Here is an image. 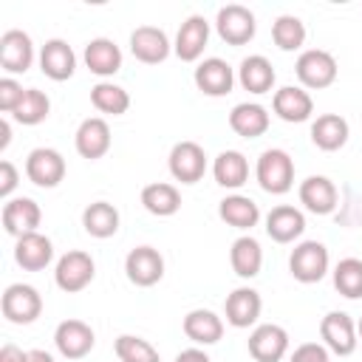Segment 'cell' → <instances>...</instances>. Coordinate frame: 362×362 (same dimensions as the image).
Wrapping results in <instances>:
<instances>
[{
    "label": "cell",
    "instance_id": "1",
    "mask_svg": "<svg viewBox=\"0 0 362 362\" xmlns=\"http://www.w3.org/2000/svg\"><path fill=\"white\" fill-rule=\"evenodd\" d=\"M255 178H257L263 192L286 195L294 187V161H291V156L280 147L263 150L260 158H257V167H255Z\"/></svg>",
    "mask_w": 362,
    "mask_h": 362
},
{
    "label": "cell",
    "instance_id": "2",
    "mask_svg": "<svg viewBox=\"0 0 362 362\" xmlns=\"http://www.w3.org/2000/svg\"><path fill=\"white\" fill-rule=\"evenodd\" d=\"M328 263H331L328 249L320 240H303L294 246L288 257V272L300 283H320L328 274Z\"/></svg>",
    "mask_w": 362,
    "mask_h": 362
},
{
    "label": "cell",
    "instance_id": "3",
    "mask_svg": "<svg viewBox=\"0 0 362 362\" xmlns=\"http://www.w3.org/2000/svg\"><path fill=\"white\" fill-rule=\"evenodd\" d=\"M93 274H96L93 257H90L88 252H82V249H71V252H65V255L57 260L54 283H57L62 291L76 294V291H82V288L90 286Z\"/></svg>",
    "mask_w": 362,
    "mask_h": 362
},
{
    "label": "cell",
    "instance_id": "4",
    "mask_svg": "<svg viewBox=\"0 0 362 362\" xmlns=\"http://www.w3.org/2000/svg\"><path fill=\"white\" fill-rule=\"evenodd\" d=\"M294 71H297V79H300L303 88L322 90V88L334 85L339 68H337L334 54H328V51H322V48H308V51H303V54L297 57Z\"/></svg>",
    "mask_w": 362,
    "mask_h": 362
},
{
    "label": "cell",
    "instance_id": "5",
    "mask_svg": "<svg viewBox=\"0 0 362 362\" xmlns=\"http://www.w3.org/2000/svg\"><path fill=\"white\" fill-rule=\"evenodd\" d=\"M0 308H3V317L14 325H28L34 322L40 314H42V297L34 286L28 283H11L6 291H3V300H0Z\"/></svg>",
    "mask_w": 362,
    "mask_h": 362
},
{
    "label": "cell",
    "instance_id": "6",
    "mask_svg": "<svg viewBox=\"0 0 362 362\" xmlns=\"http://www.w3.org/2000/svg\"><path fill=\"white\" fill-rule=\"evenodd\" d=\"M255 14L240 6V3H229L223 8H218V17H215V31L223 42L229 45H246L252 37H255Z\"/></svg>",
    "mask_w": 362,
    "mask_h": 362
},
{
    "label": "cell",
    "instance_id": "7",
    "mask_svg": "<svg viewBox=\"0 0 362 362\" xmlns=\"http://www.w3.org/2000/svg\"><path fill=\"white\" fill-rule=\"evenodd\" d=\"M170 175L181 184H195L206 173V153L198 141H178L167 158Z\"/></svg>",
    "mask_w": 362,
    "mask_h": 362
},
{
    "label": "cell",
    "instance_id": "8",
    "mask_svg": "<svg viewBox=\"0 0 362 362\" xmlns=\"http://www.w3.org/2000/svg\"><path fill=\"white\" fill-rule=\"evenodd\" d=\"M124 274L133 286L150 288L164 277V257L153 246H136L124 257Z\"/></svg>",
    "mask_w": 362,
    "mask_h": 362
},
{
    "label": "cell",
    "instance_id": "9",
    "mask_svg": "<svg viewBox=\"0 0 362 362\" xmlns=\"http://www.w3.org/2000/svg\"><path fill=\"white\" fill-rule=\"evenodd\" d=\"M25 175L31 184L51 189L65 178V158L54 147H34L25 158Z\"/></svg>",
    "mask_w": 362,
    "mask_h": 362
},
{
    "label": "cell",
    "instance_id": "10",
    "mask_svg": "<svg viewBox=\"0 0 362 362\" xmlns=\"http://www.w3.org/2000/svg\"><path fill=\"white\" fill-rule=\"evenodd\" d=\"M320 337H322V345L339 356H348L356 351V325L354 320L345 314V311H328L320 322Z\"/></svg>",
    "mask_w": 362,
    "mask_h": 362
},
{
    "label": "cell",
    "instance_id": "11",
    "mask_svg": "<svg viewBox=\"0 0 362 362\" xmlns=\"http://www.w3.org/2000/svg\"><path fill=\"white\" fill-rule=\"evenodd\" d=\"M54 345L65 359H82L93 351L96 334L88 322L82 320H62L54 331Z\"/></svg>",
    "mask_w": 362,
    "mask_h": 362
},
{
    "label": "cell",
    "instance_id": "12",
    "mask_svg": "<svg viewBox=\"0 0 362 362\" xmlns=\"http://www.w3.org/2000/svg\"><path fill=\"white\" fill-rule=\"evenodd\" d=\"M288 351V334L283 325L263 322L249 334V354L255 362H280Z\"/></svg>",
    "mask_w": 362,
    "mask_h": 362
},
{
    "label": "cell",
    "instance_id": "13",
    "mask_svg": "<svg viewBox=\"0 0 362 362\" xmlns=\"http://www.w3.org/2000/svg\"><path fill=\"white\" fill-rule=\"evenodd\" d=\"M34 62V42L25 31L8 28L0 37V65L6 74H25Z\"/></svg>",
    "mask_w": 362,
    "mask_h": 362
},
{
    "label": "cell",
    "instance_id": "14",
    "mask_svg": "<svg viewBox=\"0 0 362 362\" xmlns=\"http://www.w3.org/2000/svg\"><path fill=\"white\" fill-rule=\"evenodd\" d=\"M206 42H209V23H206V17L189 14V17L181 23L178 34H175L173 51H175V57H178L181 62H195V59L204 54Z\"/></svg>",
    "mask_w": 362,
    "mask_h": 362
},
{
    "label": "cell",
    "instance_id": "15",
    "mask_svg": "<svg viewBox=\"0 0 362 362\" xmlns=\"http://www.w3.org/2000/svg\"><path fill=\"white\" fill-rule=\"evenodd\" d=\"M173 45L167 40V34L156 25H139L133 34H130V54L144 62V65H158L170 57Z\"/></svg>",
    "mask_w": 362,
    "mask_h": 362
},
{
    "label": "cell",
    "instance_id": "16",
    "mask_svg": "<svg viewBox=\"0 0 362 362\" xmlns=\"http://www.w3.org/2000/svg\"><path fill=\"white\" fill-rule=\"evenodd\" d=\"M192 79H195L201 93H206V96H226L232 90V85H235V71H232V65L226 59L209 57V59L198 62Z\"/></svg>",
    "mask_w": 362,
    "mask_h": 362
},
{
    "label": "cell",
    "instance_id": "17",
    "mask_svg": "<svg viewBox=\"0 0 362 362\" xmlns=\"http://www.w3.org/2000/svg\"><path fill=\"white\" fill-rule=\"evenodd\" d=\"M74 147H76V153L82 158H90V161L102 158L110 150V127H107V122L99 119V116L82 119V124L74 133Z\"/></svg>",
    "mask_w": 362,
    "mask_h": 362
},
{
    "label": "cell",
    "instance_id": "18",
    "mask_svg": "<svg viewBox=\"0 0 362 362\" xmlns=\"http://www.w3.org/2000/svg\"><path fill=\"white\" fill-rule=\"evenodd\" d=\"M272 107H274V113H277L283 122L297 124V122L311 119V113H314V99H311V93H308L305 88H300V85H283V88L274 90Z\"/></svg>",
    "mask_w": 362,
    "mask_h": 362
},
{
    "label": "cell",
    "instance_id": "19",
    "mask_svg": "<svg viewBox=\"0 0 362 362\" xmlns=\"http://www.w3.org/2000/svg\"><path fill=\"white\" fill-rule=\"evenodd\" d=\"M40 221H42V209L34 198H11L3 204V229L14 238L37 232Z\"/></svg>",
    "mask_w": 362,
    "mask_h": 362
},
{
    "label": "cell",
    "instance_id": "20",
    "mask_svg": "<svg viewBox=\"0 0 362 362\" xmlns=\"http://www.w3.org/2000/svg\"><path fill=\"white\" fill-rule=\"evenodd\" d=\"M40 68H42V74L48 76V79H54V82H65V79H71L74 76V71H76V54H74V48L65 42V40H48L45 45H42V51H40Z\"/></svg>",
    "mask_w": 362,
    "mask_h": 362
},
{
    "label": "cell",
    "instance_id": "21",
    "mask_svg": "<svg viewBox=\"0 0 362 362\" xmlns=\"http://www.w3.org/2000/svg\"><path fill=\"white\" fill-rule=\"evenodd\" d=\"M260 308H263V300L249 286L235 288L226 297V303H223V314H226V322L232 328H249V325H255L257 317H260Z\"/></svg>",
    "mask_w": 362,
    "mask_h": 362
},
{
    "label": "cell",
    "instance_id": "22",
    "mask_svg": "<svg viewBox=\"0 0 362 362\" xmlns=\"http://www.w3.org/2000/svg\"><path fill=\"white\" fill-rule=\"evenodd\" d=\"M305 232V215L297 206L280 204L266 215V235L274 243H291Z\"/></svg>",
    "mask_w": 362,
    "mask_h": 362
},
{
    "label": "cell",
    "instance_id": "23",
    "mask_svg": "<svg viewBox=\"0 0 362 362\" xmlns=\"http://www.w3.org/2000/svg\"><path fill=\"white\" fill-rule=\"evenodd\" d=\"M300 204L314 215H331L337 209V187L325 175H308L300 184Z\"/></svg>",
    "mask_w": 362,
    "mask_h": 362
},
{
    "label": "cell",
    "instance_id": "24",
    "mask_svg": "<svg viewBox=\"0 0 362 362\" xmlns=\"http://www.w3.org/2000/svg\"><path fill=\"white\" fill-rule=\"evenodd\" d=\"M51 257H54V243L40 232H28V235L17 238V243H14V260L25 272L45 269L51 263Z\"/></svg>",
    "mask_w": 362,
    "mask_h": 362
},
{
    "label": "cell",
    "instance_id": "25",
    "mask_svg": "<svg viewBox=\"0 0 362 362\" xmlns=\"http://www.w3.org/2000/svg\"><path fill=\"white\" fill-rule=\"evenodd\" d=\"M82 59H85L88 71L96 74V76H113V74L122 68V51H119V45H116L113 40H107V37L90 40V42L85 45Z\"/></svg>",
    "mask_w": 362,
    "mask_h": 362
},
{
    "label": "cell",
    "instance_id": "26",
    "mask_svg": "<svg viewBox=\"0 0 362 362\" xmlns=\"http://www.w3.org/2000/svg\"><path fill=\"white\" fill-rule=\"evenodd\" d=\"M184 334L195 345H215L223 337V320L209 308H192L184 317Z\"/></svg>",
    "mask_w": 362,
    "mask_h": 362
},
{
    "label": "cell",
    "instance_id": "27",
    "mask_svg": "<svg viewBox=\"0 0 362 362\" xmlns=\"http://www.w3.org/2000/svg\"><path fill=\"white\" fill-rule=\"evenodd\" d=\"M229 127L243 139H257L269 130V110L257 102H240L229 113Z\"/></svg>",
    "mask_w": 362,
    "mask_h": 362
},
{
    "label": "cell",
    "instance_id": "28",
    "mask_svg": "<svg viewBox=\"0 0 362 362\" xmlns=\"http://www.w3.org/2000/svg\"><path fill=\"white\" fill-rule=\"evenodd\" d=\"M229 263H232V272L243 280H252L260 274V266H263V249L260 243L252 238V235H240L232 249H229Z\"/></svg>",
    "mask_w": 362,
    "mask_h": 362
},
{
    "label": "cell",
    "instance_id": "29",
    "mask_svg": "<svg viewBox=\"0 0 362 362\" xmlns=\"http://www.w3.org/2000/svg\"><path fill=\"white\" fill-rule=\"evenodd\" d=\"M238 82L243 85V90H249V93H269L272 90V85H274V68H272V62L263 57V54H252V57H246L243 62H240V68H238Z\"/></svg>",
    "mask_w": 362,
    "mask_h": 362
},
{
    "label": "cell",
    "instance_id": "30",
    "mask_svg": "<svg viewBox=\"0 0 362 362\" xmlns=\"http://www.w3.org/2000/svg\"><path fill=\"white\" fill-rule=\"evenodd\" d=\"M311 141L320 150H325V153H334V150L345 147V141H348V122L339 113L317 116L314 124H311Z\"/></svg>",
    "mask_w": 362,
    "mask_h": 362
},
{
    "label": "cell",
    "instance_id": "31",
    "mask_svg": "<svg viewBox=\"0 0 362 362\" xmlns=\"http://www.w3.org/2000/svg\"><path fill=\"white\" fill-rule=\"evenodd\" d=\"M82 226L90 238H99V240L113 238L119 232V209L107 201H93L82 212Z\"/></svg>",
    "mask_w": 362,
    "mask_h": 362
},
{
    "label": "cell",
    "instance_id": "32",
    "mask_svg": "<svg viewBox=\"0 0 362 362\" xmlns=\"http://www.w3.org/2000/svg\"><path fill=\"white\" fill-rule=\"evenodd\" d=\"M141 206L150 212V215H158V218H170L181 209V192L167 184V181H153L141 189Z\"/></svg>",
    "mask_w": 362,
    "mask_h": 362
},
{
    "label": "cell",
    "instance_id": "33",
    "mask_svg": "<svg viewBox=\"0 0 362 362\" xmlns=\"http://www.w3.org/2000/svg\"><path fill=\"white\" fill-rule=\"evenodd\" d=\"M212 175H215V181H218L221 187L238 189V187H243L246 178H249V161H246V156L238 153V150H223V153H218V158H215V164H212Z\"/></svg>",
    "mask_w": 362,
    "mask_h": 362
},
{
    "label": "cell",
    "instance_id": "34",
    "mask_svg": "<svg viewBox=\"0 0 362 362\" xmlns=\"http://www.w3.org/2000/svg\"><path fill=\"white\" fill-rule=\"evenodd\" d=\"M218 215L223 223L235 226V229H252L257 221H260V209L257 204L249 198V195H226L221 204H218Z\"/></svg>",
    "mask_w": 362,
    "mask_h": 362
},
{
    "label": "cell",
    "instance_id": "35",
    "mask_svg": "<svg viewBox=\"0 0 362 362\" xmlns=\"http://www.w3.org/2000/svg\"><path fill=\"white\" fill-rule=\"evenodd\" d=\"M90 102L96 110L102 113H110V116H122L127 107H130V93L122 88V85H113V82H96L90 88Z\"/></svg>",
    "mask_w": 362,
    "mask_h": 362
},
{
    "label": "cell",
    "instance_id": "36",
    "mask_svg": "<svg viewBox=\"0 0 362 362\" xmlns=\"http://www.w3.org/2000/svg\"><path fill=\"white\" fill-rule=\"evenodd\" d=\"M334 286L342 297L359 300L362 297V260L359 257H342L334 266Z\"/></svg>",
    "mask_w": 362,
    "mask_h": 362
},
{
    "label": "cell",
    "instance_id": "37",
    "mask_svg": "<svg viewBox=\"0 0 362 362\" xmlns=\"http://www.w3.org/2000/svg\"><path fill=\"white\" fill-rule=\"evenodd\" d=\"M272 40L280 51H297L305 42V25L294 14H280L272 25Z\"/></svg>",
    "mask_w": 362,
    "mask_h": 362
},
{
    "label": "cell",
    "instance_id": "38",
    "mask_svg": "<svg viewBox=\"0 0 362 362\" xmlns=\"http://www.w3.org/2000/svg\"><path fill=\"white\" fill-rule=\"evenodd\" d=\"M48 110H51V99L42 90H37V88H25V96H23V102L17 105V110L11 116H14V122L31 127V124L45 122L48 119Z\"/></svg>",
    "mask_w": 362,
    "mask_h": 362
},
{
    "label": "cell",
    "instance_id": "39",
    "mask_svg": "<svg viewBox=\"0 0 362 362\" xmlns=\"http://www.w3.org/2000/svg\"><path fill=\"white\" fill-rule=\"evenodd\" d=\"M113 351H116L119 362H161L158 351H156L147 339L133 337V334H122V337H116Z\"/></svg>",
    "mask_w": 362,
    "mask_h": 362
},
{
    "label": "cell",
    "instance_id": "40",
    "mask_svg": "<svg viewBox=\"0 0 362 362\" xmlns=\"http://www.w3.org/2000/svg\"><path fill=\"white\" fill-rule=\"evenodd\" d=\"M23 96H25V88L14 76H3L0 79V110L3 113H14L17 105L23 102Z\"/></svg>",
    "mask_w": 362,
    "mask_h": 362
},
{
    "label": "cell",
    "instance_id": "41",
    "mask_svg": "<svg viewBox=\"0 0 362 362\" xmlns=\"http://www.w3.org/2000/svg\"><path fill=\"white\" fill-rule=\"evenodd\" d=\"M288 362H331V356H328V348L322 342H303L294 348Z\"/></svg>",
    "mask_w": 362,
    "mask_h": 362
},
{
    "label": "cell",
    "instance_id": "42",
    "mask_svg": "<svg viewBox=\"0 0 362 362\" xmlns=\"http://www.w3.org/2000/svg\"><path fill=\"white\" fill-rule=\"evenodd\" d=\"M17 187V167L11 161H0V195L8 198Z\"/></svg>",
    "mask_w": 362,
    "mask_h": 362
},
{
    "label": "cell",
    "instance_id": "43",
    "mask_svg": "<svg viewBox=\"0 0 362 362\" xmlns=\"http://www.w3.org/2000/svg\"><path fill=\"white\" fill-rule=\"evenodd\" d=\"M0 362H28V351L17 348L14 342H6L0 348Z\"/></svg>",
    "mask_w": 362,
    "mask_h": 362
},
{
    "label": "cell",
    "instance_id": "44",
    "mask_svg": "<svg viewBox=\"0 0 362 362\" xmlns=\"http://www.w3.org/2000/svg\"><path fill=\"white\" fill-rule=\"evenodd\" d=\"M175 362H212V359H209L206 351H201V348H187V351H181V354L175 356Z\"/></svg>",
    "mask_w": 362,
    "mask_h": 362
},
{
    "label": "cell",
    "instance_id": "45",
    "mask_svg": "<svg viewBox=\"0 0 362 362\" xmlns=\"http://www.w3.org/2000/svg\"><path fill=\"white\" fill-rule=\"evenodd\" d=\"M28 362H54V356H51L48 351L34 348V351H28Z\"/></svg>",
    "mask_w": 362,
    "mask_h": 362
},
{
    "label": "cell",
    "instance_id": "46",
    "mask_svg": "<svg viewBox=\"0 0 362 362\" xmlns=\"http://www.w3.org/2000/svg\"><path fill=\"white\" fill-rule=\"evenodd\" d=\"M0 133H3V139H0V150H6V147H8V139H11V133H8V122H0Z\"/></svg>",
    "mask_w": 362,
    "mask_h": 362
},
{
    "label": "cell",
    "instance_id": "47",
    "mask_svg": "<svg viewBox=\"0 0 362 362\" xmlns=\"http://www.w3.org/2000/svg\"><path fill=\"white\" fill-rule=\"evenodd\" d=\"M356 334H359V339H362V320L356 322Z\"/></svg>",
    "mask_w": 362,
    "mask_h": 362
}]
</instances>
